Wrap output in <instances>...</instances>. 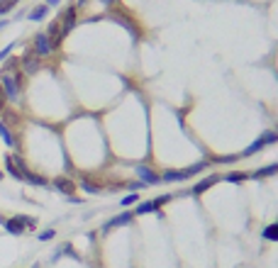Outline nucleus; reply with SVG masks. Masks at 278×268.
Here are the masks:
<instances>
[{
  "label": "nucleus",
  "instance_id": "bb28decb",
  "mask_svg": "<svg viewBox=\"0 0 278 268\" xmlns=\"http://www.w3.org/2000/svg\"><path fill=\"white\" fill-rule=\"evenodd\" d=\"M234 161H239V156H220L217 159V163H234Z\"/></svg>",
  "mask_w": 278,
  "mask_h": 268
},
{
  "label": "nucleus",
  "instance_id": "412c9836",
  "mask_svg": "<svg viewBox=\"0 0 278 268\" xmlns=\"http://www.w3.org/2000/svg\"><path fill=\"white\" fill-rule=\"evenodd\" d=\"M146 212H156L154 203H139L137 205V214H146Z\"/></svg>",
  "mask_w": 278,
  "mask_h": 268
},
{
  "label": "nucleus",
  "instance_id": "72a5a7b5",
  "mask_svg": "<svg viewBox=\"0 0 278 268\" xmlns=\"http://www.w3.org/2000/svg\"><path fill=\"white\" fill-rule=\"evenodd\" d=\"M0 178H2V173H0Z\"/></svg>",
  "mask_w": 278,
  "mask_h": 268
},
{
  "label": "nucleus",
  "instance_id": "f3484780",
  "mask_svg": "<svg viewBox=\"0 0 278 268\" xmlns=\"http://www.w3.org/2000/svg\"><path fill=\"white\" fill-rule=\"evenodd\" d=\"M0 139L5 142V147H12V144H15V139H12V132H10V129L2 124V122H0Z\"/></svg>",
  "mask_w": 278,
  "mask_h": 268
},
{
  "label": "nucleus",
  "instance_id": "ddd939ff",
  "mask_svg": "<svg viewBox=\"0 0 278 268\" xmlns=\"http://www.w3.org/2000/svg\"><path fill=\"white\" fill-rule=\"evenodd\" d=\"M278 173V163H271V166H264L259 171H254L249 178H269V176H276Z\"/></svg>",
  "mask_w": 278,
  "mask_h": 268
},
{
  "label": "nucleus",
  "instance_id": "f03ea898",
  "mask_svg": "<svg viewBox=\"0 0 278 268\" xmlns=\"http://www.w3.org/2000/svg\"><path fill=\"white\" fill-rule=\"evenodd\" d=\"M2 227H5V232L20 237V234H25L27 229H34V227H37V219H34V217H22V214H17V217H12V219H2Z\"/></svg>",
  "mask_w": 278,
  "mask_h": 268
},
{
  "label": "nucleus",
  "instance_id": "f8f14e48",
  "mask_svg": "<svg viewBox=\"0 0 278 268\" xmlns=\"http://www.w3.org/2000/svg\"><path fill=\"white\" fill-rule=\"evenodd\" d=\"M22 180L29 183V185H37V188H44V185H47V178H44V176H37V173H32L29 168L22 173Z\"/></svg>",
  "mask_w": 278,
  "mask_h": 268
},
{
  "label": "nucleus",
  "instance_id": "dca6fc26",
  "mask_svg": "<svg viewBox=\"0 0 278 268\" xmlns=\"http://www.w3.org/2000/svg\"><path fill=\"white\" fill-rule=\"evenodd\" d=\"M261 239H266V241H278V222L269 224V227H264V232H261Z\"/></svg>",
  "mask_w": 278,
  "mask_h": 268
},
{
  "label": "nucleus",
  "instance_id": "393cba45",
  "mask_svg": "<svg viewBox=\"0 0 278 268\" xmlns=\"http://www.w3.org/2000/svg\"><path fill=\"white\" fill-rule=\"evenodd\" d=\"M54 229H44V232H39V241H49V239H54Z\"/></svg>",
  "mask_w": 278,
  "mask_h": 268
},
{
  "label": "nucleus",
  "instance_id": "a211bd4d",
  "mask_svg": "<svg viewBox=\"0 0 278 268\" xmlns=\"http://www.w3.org/2000/svg\"><path fill=\"white\" fill-rule=\"evenodd\" d=\"M205 168H208V161H198V163H193V166L186 168V173H188V176H195V173H200V171H205Z\"/></svg>",
  "mask_w": 278,
  "mask_h": 268
},
{
  "label": "nucleus",
  "instance_id": "2f4dec72",
  "mask_svg": "<svg viewBox=\"0 0 278 268\" xmlns=\"http://www.w3.org/2000/svg\"><path fill=\"white\" fill-rule=\"evenodd\" d=\"M100 2H103V5H112L115 0H100Z\"/></svg>",
  "mask_w": 278,
  "mask_h": 268
},
{
  "label": "nucleus",
  "instance_id": "4be33fe9",
  "mask_svg": "<svg viewBox=\"0 0 278 268\" xmlns=\"http://www.w3.org/2000/svg\"><path fill=\"white\" fill-rule=\"evenodd\" d=\"M20 63L25 66V71H37V68H39L37 59H25V56H22V61H20Z\"/></svg>",
  "mask_w": 278,
  "mask_h": 268
},
{
  "label": "nucleus",
  "instance_id": "b1692460",
  "mask_svg": "<svg viewBox=\"0 0 278 268\" xmlns=\"http://www.w3.org/2000/svg\"><path fill=\"white\" fill-rule=\"evenodd\" d=\"M151 203H154V208L159 210L161 205H166V203H171V195H159V198H154Z\"/></svg>",
  "mask_w": 278,
  "mask_h": 268
},
{
  "label": "nucleus",
  "instance_id": "2eb2a0df",
  "mask_svg": "<svg viewBox=\"0 0 278 268\" xmlns=\"http://www.w3.org/2000/svg\"><path fill=\"white\" fill-rule=\"evenodd\" d=\"M78 188L83 190V193H90V195H100L103 193V185H95V183H90V180H81L78 183Z\"/></svg>",
  "mask_w": 278,
  "mask_h": 268
},
{
  "label": "nucleus",
  "instance_id": "f704fd0d",
  "mask_svg": "<svg viewBox=\"0 0 278 268\" xmlns=\"http://www.w3.org/2000/svg\"><path fill=\"white\" fill-rule=\"evenodd\" d=\"M276 132H278V129H276Z\"/></svg>",
  "mask_w": 278,
  "mask_h": 268
},
{
  "label": "nucleus",
  "instance_id": "6e6552de",
  "mask_svg": "<svg viewBox=\"0 0 278 268\" xmlns=\"http://www.w3.org/2000/svg\"><path fill=\"white\" fill-rule=\"evenodd\" d=\"M137 176L144 180V185H159L161 183V176H156L149 166H137Z\"/></svg>",
  "mask_w": 278,
  "mask_h": 268
},
{
  "label": "nucleus",
  "instance_id": "aec40b11",
  "mask_svg": "<svg viewBox=\"0 0 278 268\" xmlns=\"http://www.w3.org/2000/svg\"><path fill=\"white\" fill-rule=\"evenodd\" d=\"M137 200H139L137 193H130V195H125V198L120 200V205H122V208H130V205H135Z\"/></svg>",
  "mask_w": 278,
  "mask_h": 268
},
{
  "label": "nucleus",
  "instance_id": "7ed1b4c3",
  "mask_svg": "<svg viewBox=\"0 0 278 268\" xmlns=\"http://www.w3.org/2000/svg\"><path fill=\"white\" fill-rule=\"evenodd\" d=\"M276 142H278V132L276 129H269V132H264L259 139H254L249 147L242 151V156H254L256 151H261L264 147H269V144H276Z\"/></svg>",
  "mask_w": 278,
  "mask_h": 268
},
{
  "label": "nucleus",
  "instance_id": "423d86ee",
  "mask_svg": "<svg viewBox=\"0 0 278 268\" xmlns=\"http://www.w3.org/2000/svg\"><path fill=\"white\" fill-rule=\"evenodd\" d=\"M59 27H61V34H64V37L76 27V5L66 7V10L59 15Z\"/></svg>",
  "mask_w": 278,
  "mask_h": 268
},
{
  "label": "nucleus",
  "instance_id": "4468645a",
  "mask_svg": "<svg viewBox=\"0 0 278 268\" xmlns=\"http://www.w3.org/2000/svg\"><path fill=\"white\" fill-rule=\"evenodd\" d=\"M47 12H49V5H47V2H42V5H37V7L29 12L27 17L32 20V22H39V20H44V17H47Z\"/></svg>",
  "mask_w": 278,
  "mask_h": 268
},
{
  "label": "nucleus",
  "instance_id": "9d476101",
  "mask_svg": "<svg viewBox=\"0 0 278 268\" xmlns=\"http://www.w3.org/2000/svg\"><path fill=\"white\" fill-rule=\"evenodd\" d=\"M186 178H191L186 173V168H181V171H164L161 173V183H183Z\"/></svg>",
  "mask_w": 278,
  "mask_h": 268
},
{
  "label": "nucleus",
  "instance_id": "9b49d317",
  "mask_svg": "<svg viewBox=\"0 0 278 268\" xmlns=\"http://www.w3.org/2000/svg\"><path fill=\"white\" fill-rule=\"evenodd\" d=\"M217 180H220V176H208L205 180H198V183L193 185V195H203V193H205V190H210Z\"/></svg>",
  "mask_w": 278,
  "mask_h": 268
},
{
  "label": "nucleus",
  "instance_id": "c756f323",
  "mask_svg": "<svg viewBox=\"0 0 278 268\" xmlns=\"http://www.w3.org/2000/svg\"><path fill=\"white\" fill-rule=\"evenodd\" d=\"M69 203H73V205H81L83 200H81V198H76V195H69Z\"/></svg>",
  "mask_w": 278,
  "mask_h": 268
},
{
  "label": "nucleus",
  "instance_id": "5701e85b",
  "mask_svg": "<svg viewBox=\"0 0 278 268\" xmlns=\"http://www.w3.org/2000/svg\"><path fill=\"white\" fill-rule=\"evenodd\" d=\"M247 178H249V173H229L227 176L229 183H242V180H247Z\"/></svg>",
  "mask_w": 278,
  "mask_h": 268
},
{
  "label": "nucleus",
  "instance_id": "f257e3e1",
  "mask_svg": "<svg viewBox=\"0 0 278 268\" xmlns=\"http://www.w3.org/2000/svg\"><path fill=\"white\" fill-rule=\"evenodd\" d=\"M0 88L5 90L7 100L17 103V98H20V88H22V73H20V71H17L15 76H12V73H2V76H0Z\"/></svg>",
  "mask_w": 278,
  "mask_h": 268
},
{
  "label": "nucleus",
  "instance_id": "20e7f679",
  "mask_svg": "<svg viewBox=\"0 0 278 268\" xmlns=\"http://www.w3.org/2000/svg\"><path fill=\"white\" fill-rule=\"evenodd\" d=\"M52 52H54L52 37H49L47 32H39V34L34 37V56H37V59H42V56H49Z\"/></svg>",
  "mask_w": 278,
  "mask_h": 268
},
{
  "label": "nucleus",
  "instance_id": "0eeeda50",
  "mask_svg": "<svg viewBox=\"0 0 278 268\" xmlns=\"http://www.w3.org/2000/svg\"><path fill=\"white\" fill-rule=\"evenodd\" d=\"M132 212H122V214H117V217H112L110 222H105L103 227H100V232H110V229H115V227H127L130 222H132Z\"/></svg>",
  "mask_w": 278,
  "mask_h": 268
},
{
  "label": "nucleus",
  "instance_id": "1a4fd4ad",
  "mask_svg": "<svg viewBox=\"0 0 278 268\" xmlns=\"http://www.w3.org/2000/svg\"><path fill=\"white\" fill-rule=\"evenodd\" d=\"M54 188L59 190V193H64V195H73V190H76V183L69 178H64V176H59V178H54Z\"/></svg>",
  "mask_w": 278,
  "mask_h": 268
},
{
  "label": "nucleus",
  "instance_id": "7c9ffc66",
  "mask_svg": "<svg viewBox=\"0 0 278 268\" xmlns=\"http://www.w3.org/2000/svg\"><path fill=\"white\" fill-rule=\"evenodd\" d=\"M47 5L52 7V5H59V0H47Z\"/></svg>",
  "mask_w": 278,
  "mask_h": 268
},
{
  "label": "nucleus",
  "instance_id": "cd10ccee",
  "mask_svg": "<svg viewBox=\"0 0 278 268\" xmlns=\"http://www.w3.org/2000/svg\"><path fill=\"white\" fill-rule=\"evenodd\" d=\"M5 100H7V95H5V90L0 88V112L5 110Z\"/></svg>",
  "mask_w": 278,
  "mask_h": 268
},
{
  "label": "nucleus",
  "instance_id": "6ab92c4d",
  "mask_svg": "<svg viewBox=\"0 0 278 268\" xmlns=\"http://www.w3.org/2000/svg\"><path fill=\"white\" fill-rule=\"evenodd\" d=\"M20 0H0V15H5V12H10L15 5H17Z\"/></svg>",
  "mask_w": 278,
  "mask_h": 268
},
{
  "label": "nucleus",
  "instance_id": "39448f33",
  "mask_svg": "<svg viewBox=\"0 0 278 268\" xmlns=\"http://www.w3.org/2000/svg\"><path fill=\"white\" fill-rule=\"evenodd\" d=\"M5 171H7L15 180H22V173L27 171V166H25V161H22L20 156L7 154V156H5Z\"/></svg>",
  "mask_w": 278,
  "mask_h": 268
},
{
  "label": "nucleus",
  "instance_id": "c85d7f7f",
  "mask_svg": "<svg viewBox=\"0 0 278 268\" xmlns=\"http://www.w3.org/2000/svg\"><path fill=\"white\" fill-rule=\"evenodd\" d=\"M141 188H144V183H141V180H137V183H132V185H130V190H132V193H137V190H141Z\"/></svg>",
  "mask_w": 278,
  "mask_h": 268
},
{
  "label": "nucleus",
  "instance_id": "a878e982",
  "mask_svg": "<svg viewBox=\"0 0 278 268\" xmlns=\"http://www.w3.org/2000/svg\"><path fill=\"white\" fill-rule=\"evenodd\" d=\"M15 44H17V42H12V44H7V47H5V49L0 52V61H2V59H7V56H10V52L15 49Z\"/></svg>",
  "mask_w": 278,
  "mask_h": 268
},
{
  "label": "nucleus",
  "instance_id": "473e14b6",
  "mask_svg": "<svg viewBox=\"0 0 278 268\" xmlns=\"http://www.w3.org/2000/svg\"><path fill=\"white\" fill-rule=\"evenodd\" d=\"M76 2H78V5H83V2H85V0H76Z\"/></svg>",
  "mask_w": 278,
  "mask_h": 268
}]
</instances>
